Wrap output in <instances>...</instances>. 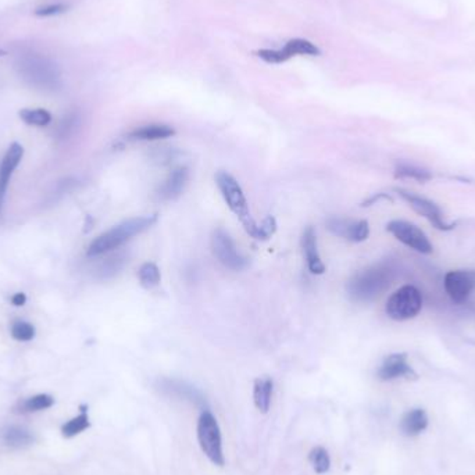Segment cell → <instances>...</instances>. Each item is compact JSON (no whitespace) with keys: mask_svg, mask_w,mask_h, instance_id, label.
I'll return each mask as SVG.
<instances>
[{"mask_svg":"<svg viewBox=\"0 0 475 475\" xmlns=\"http://www.w3.org/2000/svg\"><path fill=\"white\" fill-rule=\"evenodd\" d=\"M212 249L216 259L233 271H242L247 267V260L238 252L237 245L223 228H217L212 235Z\"/></svg>","mask_w":475,"mask_h":475,"instance_id":"cell-7","label":"cell"},{"mask_svg":"<svg viewBox=\"0 0 475 475\" xmlns=\"http://www.w3.org/2000/svg\"><path fill=\"white\" fill-rule=\"evenodd\" d=\"M386 230L396 238L399 242L406 245L408 247L416 250L422 254L432 253L434 247L428 237L421 231L417 226L403 221V220H393L386 226Z\"/></svg>","mask_w":475,"mask_h":475,"instance_id":"cell-8","label":"cell"},{"mask_svg":"<svg viewBox=\"0 0 475 475\" xmlns=\"http://www.w3.org/2000/svg\"><path fill=\"white\" fill-rule=\"evenodd\" d=\"M11 337L20 342H28L35 337V327L27 321H17L11 327Z\"/></svg>","mask_w":475,"mask_h":475,"instance_id":"cell-28","label":"cell"},{"mask_svg":"<svg viewBox=\"0 0 475 475\" xmlns=\"http://www.w3.org/2000/svg\"><path fill=\"white\" fill-rule=\"evenodd\" d=\"M275 231H277V221L274 217L268 216L260 224H257V231H256L254 239L267 240L275 234Z\"/></svg>","mask_w":475,"mask_h":475,"instance_id":"cell-30","label":"cell"},{"mask_svg":"<svg viewBox=\"0 0 475 475\" xmlns=\"http://www.w3.org/2000/svg\"><path fill=\"white\" fill-rule=\"evenodd\" d=\"M11 301H13V304L14 306H24L25 304V301H27V297L24 295V294H15L14 297H11Z\"/></svg>","mask_w":475,"mask_h":475,"instance_id":"cell-33","label":"cell"},{"mask_svg":"<svg viewBox=\"0 0 475 475\" xmlns=\"http://www.w3.org/2000/svg\"><path fill=\"white\" fill-rule=\"evenodd\" d=\"M256 55L261 60H264L268 64H280V63H285L287 60L289 59L288 55L284 52V49L281 51H274V49H260L256 52Z\"/></svg>","mask_w":475,"mask_h":475,"instance_id":"cell-31","label":"cell"},{"mask_svg":"<svg viewBox=\"0 0 475 475\" xmlns=\"http://www.w3.org/2000/svg\"><path fill=\"white\" fill-rule=\"evenodd\" d=\"M68 6L63 4V3H58V4H49L45 7H39L35 10V15L38 17H51V15H58L64 11H67Z\"/></svg>","mask_w":475,"mask_h":475,"instance_id":"cell-32","label":"cell"},{"mask_svg":"<svg viewBox=\"0 0 475 475\" xmlns=\"http://www.w3.org/2000/svg\"><path fill=\"white\" fill-rule=\"evenodd\" d=\"M197 441L204 456L219 467L226 464L223 453V439L220 425L209 410H204L197 419Z\"/></svg>","mask_w":475,"mask_h":475,"instance_id":"cell-5","label":"cell"},{"mask_svg":"<svg viewBox=\"0 0 475 475\" xmlns=\"http://www.w3.org/2000/svg\"><path fill=\"white\" fill-rule=\"evenodd\" d=\"M301 247L307 261V267L313 274H324L325 266L320 257L317 247V237L313 227H307L301 235Z\"/></svg>","mask_w":475,"mask_h":475,"instance_id":"cell-14","label":"cell"},{"mask_svg":"<svg viewBox=\"0 0 475 475\" xmlns=\"http://www.w3.org/2000/svg\"><path fill=\"white\" fill-rule=\"evenodd\" d=\"M216 183H217L227 206L239 219L245 231L250 237H256L257 224L250 214L247 200L245 197V193H243L239 182L231 174H228L227 171H219L216 174Z\"/></svg>","mask_w":475,"mask_h":475,"instance_id":"cell-4","label":"cell"},{"mask_svg":"<svg viewBox=\"0 0 475 475\" xmlns=\"http://www.w3.org/2000/svg\"><path fill=\"white\" fill-rule=\"evenodd\" d=\"M18 115L25 124L35 126H45L52 121V115L45 109H22Z\"/></svg>","mask_w":475,"mask_h":475,"instance_id":"cell-25","label":"cell"},{"mask_svg":"<svg viewBox=\"0 0 475 475\" xmlns=\"http://www.w3.org/2000/svg\"><path fill=\"white\" fill-rule=\"evenodd\" d=\"M393 278L395 268L391 264H375L353 275V278L348 284V294L353 301H371L389 288Z\"/></svg>","mask_w":475,"mask_h":475,"instance_id":"cell-1","label":"cell"},{"mask_svg":"<svg viewBox=\"0 0 475 475\" xmlns=\"http://www.w3.org/2000/svg\"><path fill=\"white\" fill-rule=\"evenodd\" d=\"M160 386H162V391L167 393H171L174 396H178L181 399L189 401L197 406L206 408V399L202 396V393L193 386L188 385L186 382L176 381V379H163L160 382Z\"/></svg>","mask_w":475,"mask_h":475,"instance_id":"cell-15","label":"cell"},{"mask_svg":"<svg viewBox=\"0 0 475 475\" xmlns=\"http://www.w3.org/2000/svg\"><path fill=\"white\" fill-rule=\"evenodd\" d=\"M428 427V416L424 409H413L408 412L402 421H401V429L408 436H416L425 431Z\"/></svg>","mask_w":475,"mask_h":475,"instance_id":"cell-17","label":"cell"},{"mask_svg":"<svg viewBox=\"0 0 475 475\" xmlns=\"http://www.w3.org/2000/svg\"><path fill=\"white\" fill-rule=\"evenodd\" d=\"M6 55H7V52L3 51V49H0V58H3V56H6Z\"/></svg>","mask_w":475,"mask_h":475,"instance_id":"cell-34","label":"cell"},{"mask_svg":"<svg viewBox=\"0 0 475 475\" xmlns=\"http://www.w3.org/2000/svg\"><path fill=\"white\" fill-rule=\"evenodd\" d=\"M53 405H55V399L51 395L41 393V395H35V396L27 399L21 405V409L25 413H34V412H41V410L51 409Z\"/></svg>","mask_w":475,"mask_h":475,"instance_id":"cell-26","label":"cell"},{"mask_svg":"<svg viewBox=\"0 0 475 475\" xmlns=\"http://www.w3.org/2000/svg\"><path fill=\"white\" fill-rule=\"evenodd\" d=\"M378 378L381 381H392L398 378H417L416 371L408 363L406 353H392L382 361L378 368Z\"/></svg>","mask_w":475,"mask_h":475,"instance_id":"cell-11","label":"cell"},{"mask_svg":"<svg viewBox=\"0 0 475 475\" xmlns=\"http://www.w3.org/2000/svg\"><path fill=\"white\" fill-rule=\"evenodd\" d=\"M3 441L11 448H25L34 442V435L22 427L13 425L3 432Z\"/></svg>","mask_w":475,"mask_h":475,"instance_id":"cell-19","label":"cell"},{"mask_svg":"<svg viewBox=\"0 0 475 475\" xmlns=\"http://www.w3.org/2000/svg\"><path fill=\"white\" fill-rule=\"evenodd\" d=\"M174 134H176V131L170 125L150 124V125H145V126L135 129L134 132H131L129 136L132 139H138V141H157V139L170 138Z\"/></svg>","mask_w":475,"mask_h":475,"instance_id":"cell-18","label":"cell"},{"mask_svg":"<svg viewBox=\"0 0 475 475\" xmlns=\"http://www.w3.org/2000/svg\"><path fill=\"white\" fill-rule=\"evenodd\" d=\"M125 263V259L122 256H113V257H109L106 260H103L98 268V273L102 278H109V277H113L115 274H117L119 270L122 268Z\"/></svg>","mask_w":475,"mask_h":475,"instance_id":"cell-27","label":"cell"},{"mask_svg":"<svg viewBox=\"0 0 475 475\" xmlns=\"http://www.w3.org/2000/svg\"><path fill=\"white\" fill-rule=\"evenodd\" d=\"M396 192L410 204V207L416 212L417 214L422 216L424 219H427L435 228L441 230V231H450L456 227V224H448L443 221V214L441 212V209L431 200L417 196L415 193L402 190V189H396Z\"/></svg>","mask_w":475,"mask_h":475,"instance_id":"cell-9","label":"cell"},{"mask_svg":"<svg viewBox=\"0 0 475 475\" xmlns=\"http://www.w3.org/2000/svg\"><path fill=\"white\" fill-rule=\"evenodd\" d=\"M138 278L143 288L152 289L160 284L162 274H160L159 267L155 263H145L141 266L138 271Z\"/></svg>","mask_w":475,"mask_h":475,"instance_id":"cell-22","label":"cell"},{"mask_svg":"<svg viewBox=\"0 0 475 475\" xmlns=\"http://www.w3.org/2000/svg\"><path fill=\"white\" fill-rule=\"evenodd\" d=\"M395 177L401 179H416L418 182H427V181L432 178L429 171H427L421 167H417L415 164H408V163L398 164V167L395 170Z\"/></svg>","mask_w":475,"mask_h":475,"instance_id":"cell-24","label":"cell"},{"mask_svg":"<svg viewBox=\"0 0 475 475\" xmlns=\"http://www.w3.org/2000/svg\"><path fill=\"white\" fill-rule=\"evenodd\" d=\"M370 235V227L365 220L360 221H351L349 230L345 239H349L352 242H363Z\"/></svg>","mask_w":475,"mask_h":475,"instance_id":"cell-29","label":"cell"},{"mask_svg":"<svg viewBox=\"0 0 475 475\" xmlns=\"http://www.w3.org/2000/svg\"><path fill=\"white\" fill-rule=\"evenodd\" d=\"M422 308V295L413 285H405L388 299L385 311L396 321L415 318Z\"/></svg>","mask_w":475,"mask_h":475,"instance_id":"cell-6","label":"cell"},{"mask_svg":"<svg viewBox=\"0 0 475 475\" xmlns=\"http://www.w3.org/2000/svg\"><path fill=\"white\" fill-rule=\"evenodd\" d=\"M189 179V171L185 167H178L170 173V176L160 185L157 196L163 202L176 200L183 192Z\"/></svg>","mask_w":475,"mask_h":475,"instance_id":"cell-13","label":"cell"},{"mask_svg":"<svg viewBox=\"0 0 475 475\" xmlns=\"http://www.w3.org/2000/svg\"><path fill=\"white\" fill-rule=\"evenodd\" d=\"M89 427H91L89 417L86 413V409L84 408L78 416L71 418L70 421H67L61 427V434H63L64 438H72V436L79 435L81 432L86 431Z\"/></svg>","mask_w":475,"mask_h":475,"instance_id":"cell-21","label":"cell"},{"mask_svg":"<svg viewBox=\"0 0 475 475\" xmlns=\"http://www.w3.org/2000/svg\"><path fill=\"white\" fill-rule=\"evenodd\" d=\"M308 462L311 463L314 471L317 474H327L331 469V457L327 449L323 446H315L308 453Z\"/></svg>","mask_w":475,"mask_h":475,"instance_id":"cell-23","label":"cell"},{"mask_svg":"<svg viewBox=\"0 0 475 475\" xmlns=\"http://www.w3.org/2000/svg\"><path fill=\"white\" fill-rule=\"evenodd\" d=\"M24 156V148L14 142L6 152L1 164H0V216L3 213V206H4V199H6V192L8 188V182L14 173V170L18 167Z\"/></svg>","mask_w":475,"mask_h":475,"instance_id":"cell-12","label":"cell"},{"mask_svg":"<svg viewBox=\"0 0 475 475\" xmlns=\"http://www.w3.org/2000/svg\"><path fill=\"white\" fill-rule=\"evenodd\" d=\"M273 391H274V382L271 378H257L253 385V402L256 409L266 415L270 410L271 399H273Z\"/></svg>","mask_w":475,"mask_h":475,"instance_id":"cell-16","label":"cell"},{"mask_svg":"<svg viewBox=\"0 0 475 475\" xmlns=\"http://www.w3.org/2000/svg\"><path fill=\"white\" fill-rule=\"evenodd\" d=\"M284 52L288 55L289 59L292 56H297V55H300V56H320L321 55V51L314 44H311L310 41H306V39H300V38L291 39L285 45Z\"/></svg>","mask_w":475,"mask_h":475,"instance_id":"cell-20","label":"cell"},{"mask_svg":"<svg viewBox=\"0 0 475 475\" xmlns=\"http://www.w3.org/2000/svg\"><path fill=\"white\" fill-rule=\"evenodd\" d=\"M445 291L450 299L462 304L467 301V299L475 289V273L469 270H453L445 275Z\"/></svg>","mask_w":475,"mask_h":475,"instance_id":"cell-10","label":"cell"},{"mask_svg":"<svg viewBox=\"0 0 475 475\" xmlns=\"http://www.w3.org/2000/svg\"><path fill=\"white\" fill-rule=\"evenodd\" d=\"M18 75L31 86L55 92L61 86V74L55 61L37 53H28L21 56L15 63Z\"/></svg>","mask_w":475,"mask_h":475,"instance_id":"cell-2","label":"cell"},{"mask_svg":"<svg viewBox=\"0 0 475 475\" xmlns=\"http://www.w3.org/2000/svg\"><path fill=\"white\" fill-rule=\"evenodd\" d=\"M156 221H157L156 216H143V217L129 219L96 238L89 245L86 254L89 257H98V256L110 253L119 249V246H122L125 242L149 230Z\"/></svg>","mask_w":475,"mask_h":475,"instance_id":"cell-3","label":"cell"}]
</instances>
